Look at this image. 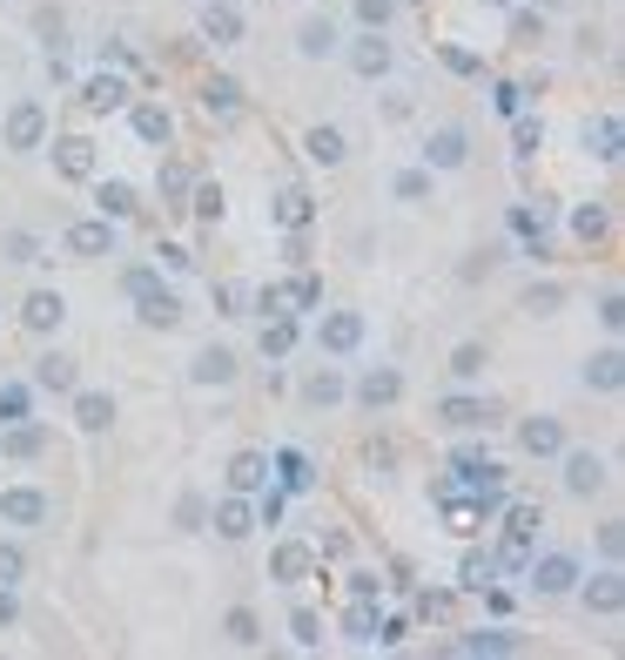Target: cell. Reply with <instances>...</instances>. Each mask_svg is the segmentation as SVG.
<instances>
[{"label":"cell","mask_w":625,"mask_h":660,"mask_svg":"<svg viewBox=\"0 0 625 660\" xmlns=\"http://www.w3.org/2000/svg\"><path fill=\"white\" fill-rule=\"evenodd\" d=\"M390 196H397V203H424V196H430V169H404V176H390Z\"/></svg>","instance_id":"cell-33"},{"label":"cell","mask_w":625,"mask_h":660,"mask_svg":"<svg viewBox=\"0 0 625 660\" xmlns=\"http://www.w3.org/2000/svg\"><path fill=\"white\" fill-rule=\"evenodd\" d=\"M397 398H404L397 371H364V384H356V404H371V411H390Z\"/></svg>","instance_id":"cell-14"},{"label":"cell","mask_w":625,"mask_h":660,"mask_svg":"<svg viewBox=\"0 0 625 660\" xmlns=\"http://www.w3.org/2000/svg\"><path fill=\"white\" fill-rule=\"evenodd\" d=\"M316 344H323L330 358H350L356 344H364V310H323V323H316Z\"/></svg>","instance_id":"cell-1"},{"label":"cell","mask_w":625,"mask_h":660,"mask_svg":"<svg viewBox=\"0 0 625 660\" xmlns=\"http://www.w3.org/2000/svg\"><path fill=\"white\" fill-rule=\"evenodd\" d=\"M87 109H95V115H108V109H122L128 102V81L122 74H95V81H87V95H81Z\"/></svg>","instance_id":"cell-23"},{"label":"cell","mask_w":625,"mask_h":660,"mask_svg":"<svg viewBox=\"0 0 625 660\" xmlns=\"http://www.w3.org/2000/svg\"><path fill=\"white\" fill-rule=\"evenodd\" d=\"M290 351H296V323L270 317V323H262V358H290Z\"/></svg>","instance_id":"cell-29"},{"label":"cell","mask_w":625,"mask_h":660,"mask_svg":"<svg viewBox=\"0 0 625 660\" xmlns=\"http://www.w3.org/2000/svg\"><path fill=\"white\" fill-rule=\"evenodd\" d=\"M491 8H511V0H491Z\"/></svg>","instance_id":"cell-62"},{"label":"cell","mask_w":625,"mask_h":660,"mask_svg":"<svg viewBox=\"0 0 625 660\" xmlns=\"http://www.w3.org/2000/svg\"><path fill=\"white\" fill-rule=\"evenodd\" d=\"M0 250H8V264H34V257H41V243H34L28 229H14L8 243H0Z\"/></svg>","instance_id":"cell-42"},{"label":"cell","mask_w":625,"mask_h":660,"mask_svg":"<svg viewBox=\"0 0 625 660\" xmlns=\"http://www.w3.org/2000/svg\"><path fill=\"white\" fill-rule=\"evenodd\" d=\"M485 364H491V358H485V344H458V358H451V371H458L465 384H471V378H485Z\"/></svg>","instance_id":"cell-38"},{"label":"cell","mask_w":625,"mask_h":660,"mask_svg":"<svg viewBox=\"0 0 625 660\" xmlns=\"http://www.w3.org/2000/svg\"><path fill=\"white\" fill-rule=\"evenodd\" d=\"M303 398H310L316 411H330V404H343V398H350V384H343V371H336V364H323V371L303 384Z\"/></svg>","instance_id":"cell-22"},{"label":"cell","mask_w":625,"mask_h":660,"mask_svg":"<svg viewBox=\"0 0 625 660\" xmlns=\"http://www.w3.org/2000/svg\"><path fill=\"white\" fill-rule=\"evenodd\" d=\"M0 519H8V526H41L48 519V499H41L34 485H14V492H0Z\"/></svg>","instance_id":"cell-11"},{"label":"cell","mask_w":625,"mask_h":660,"mask_svg":"<svg viewBox=\"0 0 625 660\" xmlns=\"http://www.w3.org/2000/svg\"><path fill=\"white\" fill-rule=\"evenodd\" d=\"M545 8H565V0H545Z\"/></svg>","instance_id":"cell-61"},{"label":"cell","mask_w":625,"mask_h":660,"mask_svg":"<svg viewBox=\"0 0 625 660\" xmlns=\"http://www.w3.org/2000/svg\"><path fill=\"white\" fill-rule=\"evenodd\" d=\"M343 633H350V640H377V613H371V600H356V607H350Z\"/></svg>","instance_id":"cell-36"},{"label":"cell","mask_w":625,"mask_h":660,"mask_svg":"<svg viewBox=\"0 0 625 660\" xmlns=\"http://www.w3.org/2000/svg\"><path fill=\"white\" fill-rule=\"evenodd\" d=\"M14 613H21V600H14V594H8V587H0V627H8V620H14Z\"/></svg>","instance_id":"cell-60"},{"label":"cell","mask_w":625,"mask_h":660,"mask_svg":"<svg viewBox=\"0 0 625 660\" xmlns=\"http://www.w3.org/2000/svg\"><path fill=\"white\" fill-rule=\"evenodd\" d=\"M67 250H74V257H115V223H108V216L74 223V229H67Z\"/></svg>","instance_id":"cell-9"},{"label":"cell","mask_w":625,"mask_h":660,"mask_svg":"<svg viewBox=\"0 0 625 660\" xmlns=\"http://www.w3.org/2000/svg\"><path fill=\"white\" fill-rule=\"evenodd\" d=\"M310 573V546H277V580H303Z\"/></svg>","instance_id":"cell-34"},{"label":"cell","mask_w":625,"mask_h":660,"mask_svg":"<svg viewBox=\"0 0 625 660\" xmlns=\"http://www.w3.org/2000/svg\"><path fill=\"white\" fill-rule=\"evenodd\" d=\"M202 109H209V115H236V109H242V89H236V81H209Z\"/></svg>","instance_id":"cell-31"},{"label":"cell","mask_w":625,"mask_h":660,"mask_svg":"<svg viewBox=\"0 0 625 660\" xmlns=\"http://www.w3.org/2000/svg\"><path fill=\"white\" fill-rule=\"evenodd\" d=\"M135 135H142V142H168V109L142 102V109H135Z\"/></svg>","instance_id":"cell-32"},{"label":"cell","mask_w":625,"mask_h":660,"mask_svg":"<svg viewBox=\"0 0 625 660\" xmlns=\"http://www.w3.org/2000/svg\"><path fill=\"white\" fill-rule=\"evenodd\" d=\"M229 640H236V647H256V640H262V633H256V613H249V607H236V613H229Z\"/></svg>","instance_id":"cell-45"},{"label":"cell","mask_w":625,"mask_h":660,"mask_svg":"<svg viewBox=\"0 0 625 660\" xmlns=\"http://www.w3.org/2000/svg\"><path fill=\"white\" fill-rule=\"evenodd\" d=\"M256 519H270V526H277V519H283V492H262V506H256Z\"/></svg>","instance_id":"cell-54"},{"label":"cell","mask_w":625,"mask_h":660,"mask_svg":"<svg viewBox=\"0 0 625 660\" xmlns=\"http://www.w3.org/2000/svg\"><path fill=\"white\" fill-rule=\"evenodd\" d=\"M531 533H539V513H511L504 519V553H498V566H511V573H524V559H531Z\"/></svg>","instance_id":"cell-6"},{"label":"cell","mask_w":625,"mask_h":660,"mask_svg":"<svg viewBox=\"0 0 625 660\" xmlns=\"http://www.w3.org/2000/svg\"><path fill=\"white\" fill-rule=\"evenodd\" d=\"M350 68L364 74V81H384V74H390V41H377V34L356 41V48H350Z\"/></svg>","instance_id":"cell-21"},{"label":"cell","mask_w":625,"mask_h":660,"mask_svg":"<svg viewBox=\"0 0 625 660\" xmlns=\"http://www.w3.org/2000/svg\"><path fill=\"white\" fill-rule=\"evenodd\" d=\"M390 14H397V0H356V21H364L371 34H384V28H390Z\"/></svg>","instance_id":"cell-35"},{"label":"cell","mask_w":625,"mask_h":660,"mask_svg":"<svg viewBox=\"0 0 625 660\" xmlns=\"http://www.w3.org/2000/svg\"><path fill=\"white\" fill-rule=\"evenodd\" d=\"M303 148H310V162L336 169V162H343V128H310V135H303Z\"/></svg>","instance_id":"cell-26"},{"label":"cell","mask_w":625,"mask_h":660,"mask_svg":"<svg viewBox=\"0 0 625 660\" xmlns=\"http://www.w3.org/2000/svg\"><path fill=\"white\" fill-rule=\"evenodd\" d=\"M518 445H524L531 458H559V452H565V425H559V419H524V425H518Z\"/></svg>","instance_id":"cell-10"},{"label":"cell","mask_w":625,"mask_h":660,"mask_svg":"<svg viewBox=\"0 0 625 660\" xmlns=\"http://www.w3.org/2000/svg\"><path fill=\"white\" fill-rule=\"evenodd\" d=\"M95 209H102L108 223H122V216L135 209V189H128V183H102V189H95Z\"/></svg>","instance_id":"cell-30"},{"label":"cell","mask_w":625,"mask_h":660,"mask_svg":"<svg viewBox=\"0 0 625 660\" xmlns=\"http://www.w3.org/2000/svg\"><path fill=\"white\" fill-rule=\"evenodd\" d=\"M196 216H202V223H216V216H222V189H216V183H202V189H196Z\"/></svg>","instance_id":"cell-49"},{"label":"cell","mask_w":625,"mask_h":660,"mask_svg":"<svg viewBox=\"0 0 625 660\" xmlns=\"http://www.w3.org/2000/svg\"><path fill=\"white\" fill-rule=\"evenodd\" d=\"M296 54H303V61H330V54H336V28H330L323 14H310V21L296 28Z\"/></svg>","instance_id":"cell-18"},{"label":"cell","mask_w":625,"mask_h":660,"mask_svg":"<svg viewBox=\"0 0 625 660\" xmlns=\"http://www.w3.org/2000/svg\"><path fill=\"white\" fill-rule=\"evenodd\" d=\"M384 580H371V573H350V600H377Z\"/></svg>","instance_id":"cell-52"},{"label":"cell","mask_w":625,"mask_h":660,"mask_svg":"<svg viewBox=\"0 0 625 660\" xmlns=\"http://www.w3.org/2000/svg\"><path fill=\"white\" fill-rule=\"evenodd\" d=\"M189 378H196V384H229V378H236V351H222V344H209V351H196V364H189Z\"/></svg>","instance_id":"cell-20"},{"label":"cell","mask_w":625,"mask_h":660,"mask_svg":"<svg viewBox=\"0 0 625 660\" xmlns=\"http://www.w3.org/2000/svg\"><path fill=\"white\" fill-rule=\"evenodd\" d=\"M565 458V492H572V499H592V492H605V458L598 452H559Z\"/></svg>","instance_id":"cell-4"},{"label":"cell","mask_w":625,"mask_h":660,"mask_svg":"<svg viewBox=\"0 0 625 660\" xmlns=\"http://www.w3.org/2000/svg\"><path fill=\"white\" fill-rule=\"evenodd\" d=\"M175 519H183V526L196 533V526H202V499H183V506H175Z\"/></svg>","instance_id":"cell-59"},{"label":"cell","mask_w":625,"mask_h":660,"mask_svg":"<svg viewBox=\"0 0 625 660\" xmlns=\"http://www.w3.org/2000/svg\"><path fill=\"white\" fill-rule=\"evenodd\" d=\"M290 633H296V647H316V640H323V633H316V613H296Z\"/></svg>","instance_id":"cell-51"},{"label":"cell","mask_w":625,"mask_h":660,"mask_svg":"<svg viewBox=\"0 0 625 660\" xmlns=\"http://www.w3.org/2000/svg\"><path fill=\"white\" fill-rule=\"evenodd\" d=\"M277 472H283V485H290V492H310V465H303L296 452H283V458H277Z\"/></svg>","instance_id":"cell-44"},{"label":"cell","mask_w":625,"mask_h":660,"mask_svg":"<svg viewBox=\"0 0 625 660\" xmlns=\"http://www.w3.org/2000/svg\"><path fill=\"white\" fill-rule=\"evenodd\" d=\"M277 223L303 229V223H310V196H303V189H283V203H277Z\"/></svg>","instance_id":"cell-37"},{"label":"cell","mask_w":625,"mask_h":660,"mask_svg":"<svg viewBox=\"0 0 625 660\" xmlns=\"http://www.w3.org/2000/svg\"><path fill=\"white\" fill-rule=\"evenodd\" d=\"M316 303H323V283H316V277H296V283H290V317H296V310H316Z\"/></svg>","instance_id":"cell-40"},{"label":"cell","mask_w":625,"mask_h":660,"mask_svg":"<svg viewBox=\"0 0 625 660\" xmlns=\"http://www.w3.org/2000/svg\"><path fill=\"white\" fill-rule=\"evenodd\" d=\"M270 485V458L262 452H236L229 458V492H262Z\"/></svg>","instance_id":"cell-19"},{"label":"cell","mask_w":625,"mask_h":660,"mask_svg":"<svg viewBox=\"0 0 625 660\" xmlns=\"http://www.w3.org/2000/svg\"><path fill=\"white\" fill-rule=\"evenodd\" d=\"M41 445H48V432H41V425H28V419H21L8 439H0V452H8V458H41Z\"/></svg>","instance_id":"cell-27"},{"label":"cell","mask_w":625,"mask_h":660,"mask_svg":"<svg viewBox=\"0 0 625 660\" xmlns=\"http://www.w3.org/2000/svg\"><path fill=\"white\" fill-rule=\"evenodd\" d=\"M437 419L451 425V432H478V425H491V404H478V398H444Z\"/></svg>","instance_id":"cell-17"},{"label":"cell","mask_w":625,"mask_h":660,"mask_svg":"<svg viewBox=\"0 0 625 660\" xmlns=\"http://www.w3.org/2000/svg\"><path fill=\"white\" fill-rule=\"evenodd\" d=\"M572 229H579L585 243H598V236H605V209H579V216H572Z\"/></svg>","instance_id":"cell-50"},{"label":"cell","mask_w":625,"mask_h":660,"mask_svg":"<svg viewBox=\"0 0 625 660\" xmlns=\"http://www.w3.org/2000/svg\"><path fill=\"white\" fill-rule=\"evenodd\" d=\"M41 135H48V109H41V102H14V109H8V148H14V155H34Z\"/></svg>","instance_id":"cell-3"},{"label":"cell","mask_w":625,"mask_h":660,"mask_svg":"<svg viewBox=\"0 0 625 660\" xmlns=\"http://www.w3.org/2000/svg\"><path fill=\"white\" fill-rule=\"evenodd\" d=\"M524 573H531V587H539L545 600H559V594H572V587H579V559H572V553H545V559H524Z\"/></svg>","instance_id":"cell-2"},{"label":"cell","mask_w":625,"mask_h":660,"mask_svg":"<svg viewBox=\"0 0 625 660\" xmlns=\"http://www.w3.org/2000/svg\"><path fill=\"white\" fill-rule=\"evenodd\" d=\"M458 653H511V633H465Z\"/></svg>","instance_id":"cell-41"},{"label":"cell","mask_w":625,"mask_h":660,"mask_svg":"<svg viewBox=\"0 0 625 660\" xmlns=\"http://www.w3.org/2000/svg\"><path fill=\"white\" fill-rule=\"evenodd\" d=\"M249 526H256V506H242V492L216 506V533L222 539H249Z\"/></svg>","instance_id":"cell-24"},{"label":"cell","mask_w":625,"mask_h":660,"mask_svg":"<svg viewBox=\"0 0 625 660\" xmlns=\"http://www.w3.org/2000/svg\"><path fill=\"white\" fill-rule=\"evenodd\" d=\"M465 162H471V135L465 128H437L424 142V169H465Z\"/></svg>","instance_id":"cell-5"},{"label":"cell","mask_w":625,"mask_h":660,"mask_svg":"<svg viewBox=\"0 0 625 660\" xmlns=\"http://www.w3.org/2000/svg\"><path fill=\"white\" fill-rule=\"evenodd\" d=\"M202 41H216V48H236V41H242V14L229 8V0H209V14H202Z\"/></svg>","instance_id":"cell-15"},{"label":"cell","mask_w":625,"mask_h":660,"mask_svg":"<svg viewBox=\"0 0 625 660\" xmlns=\"http://www.w3.org/2000/svg\"><path fill=\"white\" fill-rule=\"evenodd\" d=\"M598 546H605V559H618V553H625V533H618V519H612V526L598 533Z\"/></svg>","instance_id":"cell-56"},{"label":"cell","mask_w":625,"mask_h":660,"mask_svg":"<svg viewBox=\"0 0 625 660\" xmlns=\"http://www.w3.org/2000/svg\"><path fill=\"white\" fill-rule=\"evenodd\" d=\"M135 317H142L148 330H175V323H183V303H175V290H162V283H148V290L135 297Z\"/></svg>","instance_id":"cell-8"},{"label":"cell","mask_w":625,"mask_h":660,"mask_svg":"<svg viewBox=\"0 0 625 660\" xmlns=\"http://www.w3.org/2000/svg\"><path fill=\"white\" fill-rule=\"evenodd\" d=\"M585 142H598V148H592L598 162H618V122H612V115H605V122H598V135H585Z\"/></svg>","instance_id":"cell-43"},{"label":"cell","mask_w":625,"mask_h":660,"mask_svg":"<svg viewBox=\"0 0 625 660\" xmlns=\"http://www.w3.org/2000/svg\"><path fill=\"white\" fill-rule=\"evenodd\" d=\"M518 41H545V21L539 14H518Z\"/></svg>","instance_id":"cell-57"},{"label":"cell","mask_w":625,"mask_h":660,"mask_svg":"<svg viewBox=\"0 0 625 660\" xmlns=\"http://www.w3.org/2000/svg\"><path fill=\"white\" fill-rule=\"evenodd\" d=\"M28 573V559H21V546H0V587H14Z\"/></svg>","instance_id":"cell-48"},{"label":"cell","mask_w":625,"mask_h":660,"mask_svg":"<svg viewBox=\"0 0 625 660\" xmlns=\"http://www.w3.org/2000/svg\"><path fill=\"white\" fill-rule=\"evenodd\" d=\"M444 519H451V533H478V506H465V499H451V506H444Z\"/></svg>","instance_id":"cell-46"},{"label":"cell","mask_w":625,"mask_h":660,"mask_svg":"<svg viewBox=\"0 0 625 660\" xmlns=\"http://www.w3.org/2000/svg\"><path fill=\"white\" fill-rule=\"evenodd\" d=\"M34 384H41V391H74V358L48 351V358L34 364Z\"/></svg>","instance_id":"cell-25"},{"label":"cell","mask_w":625,"mask_h":660,"mask_svg":"<svg viewBox=\"0 0 625 660\" xmlns=\"http://www.w3.org/2000/svg\"><path fill=\"white\" fill-rule=\"evenodd\" d=\"M585 607H592V613H605V620H612V613L625 607V573H618V566H605L598 580L585 587Z\"/></svg>","instance_id":"cell-13"},{"label":"cell","mask_w":625,"mask_h":660,"mask_svg":"<svg viewBox=\"0 0 625 660\" xmlns=\"http://www.w3.org/2000/svg\"><path fill=\"white\" fill-rule=\"evenodd\" d=\"M444 68H458V74H478V54H465V48H444Z\"/></svg>","instance_id":"cell-53"},{"label":"cell","mask_w":625,"mask_h":660,"mask_svg":"<svg viewBox=\"0 0 625 660\" xmlns=\"http://www.w3.org/2000/svg\"><path fill=\"white\" fill-rule=\"evenodd\" d=\"M559 297H565V290H559V283H545V290H531V297H524V310H531V317H552V310H559Z\"/></svg>","instance_id":"cell-47"},{"label":"cell","mask_w":625,"mask_h":660,"mask_svg":"<svg viewBox=\"0 0 625 660\" xmlns=\"http://www.w3.org/2000/svg\"><path fill=\"white\" fill-rule=\"evenodd\" d=\"M54 169L67 183H87V176H95V142H87V135H61L54 142Z\"/></svg>","instance_id":"cell-7"},{"label":"cell","mask_w":625,"mask_h":660,"mask_svg":"<svg viewBox=\"0 0 625 660\" xmlns=\"http://www.w3.org/2000/svg\"><path fill=\"white\" fill-rule=\"evenodd\" d=\"M28 419V391L21 384H0V425H21Z\"/></svg>","instance_id":"cell-39"},{"label":"cell","mask_w":625,"mask_h":660,"mask_svg":"<svg viewBox=\"0 0 625 660\" xmlns=\"http://www.w3.org/2000/svg\"><path fill=\"white\" fill-rule=\"evenodd\" d=\"M585 384H598V391H618V384H625V358H618V351H598V358L585 364Z\"/></svg>","instance_id":"cell-28"},{"label":"cell","mask_w":625,"mask_h":660,"mask_svg":"<svg viewBox=\"0 0 625 660\" xmlns=\"http://www.w3.org/2000/svg\"><path fill=\"white\" fill-rule=\"evenodd\" d=\"M491 573H498L491 559H471V566H465V587H485V580H491Z\"/></svg>","instance_id":"cell-58"},{"label":"cell","mask_w":625,"mask_h":660,"mask_svg":"<svg viewBox=\"0 0 625 660\" xmlns=\"http://www.w3.org/2000/svg\"><path fill=\"white\" fill-rule=\"evenodd\" d=\"M74 425H81V432H108V425H115V398H108V391H81V398H74Z\"/></svg>","instance_id":"cell-16"},{"label":"cell","mask_w":625,"mask_h":660,"mask_svg":"<svg viewBox=\"0 0 625 660\" xmlns=\"http://www.w3.org/2000/svg\"><path fill=\"white\" fill-rule=\"evenodd\" d=\"M61 317H67V297H61V290H34V297L21 303V323H28V330H61Z\"/></svg>","instance_id":"cell-12"},{"label":"cell","mask_w":625,"mask_h":660,"mask_svg":"<svg viewBox=\"0 0 625 660\" xmlns=\"http://www.w3.org/2000/svg\"><path fill=\"white\" fill-rule=\"evenodd\" d=\"M148 283H162V277H155V270H148V264H135V270H128V297H142V290H148Z\"/></svg>","instance_id":"cell-55"}]
</instances>
